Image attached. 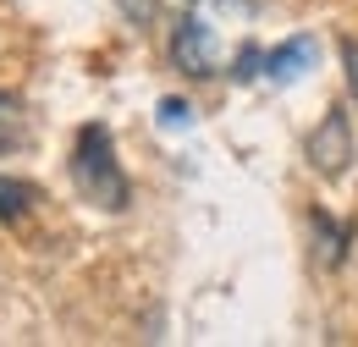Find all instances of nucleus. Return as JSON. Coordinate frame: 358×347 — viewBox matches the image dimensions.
I'll return each mask as SVG.
<instances>
[{
    "label": "nucleus",
    "instance_id": "1a4fd4ad",
    "mask_svg": "<svg viewBox=\"0 0 358 347\" xmlns=\"http://www.w3.org/2000/svg\"><path fill=\"white\" fill-rule=\"evenodd\" d=\"M116 11H122L133 28H155V22H160V0H116Z\"/></svg>",
    "mask_w": 358,
    "mask_h": 347
},
{
    "label": "nucleus",
    "instance_id": "423d86ee",
    "mask_svg": "<svg viewBox=\"0 0 358 347\" xmlns=\"http://www.w3.org/2000/svg\"><path fill=\"white\" fill-rule=\"evenodd\" d=\"M17 143H28V116H22V99L0 88V155H11Z\"/></svg>",
    "mask_w": 358,
    "mask_h": 347
},
{
    "label": "nucleus",
    "instance_id": "f8f14e48",
    "mask_svg": "<svg viewBox=\"0 0 358 347\" xmlns=\"http://www.w3.org/2000/svg\"><path fill=\"white\" fill-rule=\"evenodd\" d=\"M187 6H193V0H187Z\"/></svg>",
    "mask_w": 358,
    "mask_h": 347
},
{
    "label": "nucleus",
    "instance_id": "f03ea898",
    "mask_svg": "<svg viewBox=\"0 0 358 347\" xmlns=\"http://www.w3.org/2000/svg\"><path fill=\"white\" fill-rule=\"evenodd\" d=\"M303 160H309L320 176H342L353 166V127H348V111H342V105H331V111L320 116V127L303 138Z\"/></svg>",
    "mask_w": 358,
    "mask_h": 347
},
{
    "label": "nucleus",
    "instance_id": "9b49d317",
    "mask_svg": "<svg viewBox=\"0 0 358 347\" xmlns=\"http://www.w3.org/2000/svg\"><path fill=\"white\" fill-rule=\"evenodd\" d=\"M342 66H348V94L358 105V39H342Z\"/></svg>",
    "mask_w": 358,
    "mask_h": 347
},
{
    "label": "nucleus",
    "instance_id": "7ed1b4c3",
    "mask_svg": "<svg viewBox=\"0 0 358 347\" xmlns=\"http://www.w3.org/2000/svg\"><path fill=\"white\" fill-rule=\"evenodd\" d=\"M171 61H177V72H187V78H210L215 61H221L215 28L204 17H193V11L177 17V28H171Z\"/></svg>",
    "mask_w": 358,
    "mask_h": 347
},
{
    "label": "nucleus",
    "instance_id": "9d476101",
    "mask_svg": "<svg viewBox=\"0 0 358 347\" xmlns=\"http://www.w3.org/2000/svg\"><path fill=\"white\" fill-rule=\"evenodd\" d=\"M160 127H171V132L193 127V105L187 99H160Z\"/></svg>",
    "mask_w": 358,
    "mask_h": 347
},
{
    "label": "nucleus",
    "instance_id": "6e6552de",
    "mask_svg": "<svg viewBox=\"0 0 358 347\" xmlns=\"http://www.w3.org/2000/svg\"><path fill=\"white\" fill-rule=\"evenodd\" d=\"M231 78H237V83H254V78H265V50H259V44H243V50L231 55Z\"/></svg>",
    "mask_w": 358,
    "mask_h": 347
},
{
    "label": "nucleus",
    "instance_id": "0eeeda50",
    "mask_svg": "<svg viewBox=\"0 0 358 347\" xmlns=\"http://www.w3.org/2000/svg\"><path fill=\"white\" fill-rule=\"evenodd\" d=\"M28 210H34V187L17 182V176H0V220L11 226V220H22Z\"/></svg>",
    "mask_w": 358,
    "mask_h": 347
},
{
    "label": "nucleus",
    "instance_id": "20e7f679",
    "mask_svg": "<svg viewBox=\"0 0 358 347\" xmlns=\"http://www.w3.org/2000/svg\"><path fill=\"white\" fill-rule=\"evenodd\" d=\"M314 55H320V44H314L309 34H298V39H287L281 50L265 55V78L270 83H298V78L314 66Z\"/></svg>",
    "mask_w": 358,
    "mask_h": 347
},
{
    "label": "nucleus",
    "instance_id": "f257e3e1",
    "mask_svg": "<svg viewBox=\"0 0 358 347\" xmlns=\"http://www.w3.org/2000/svg\"><path fill=\"white\" fill-rule=\"evenodd\" d=\"M72 187L89 199L94 210H105V215H122L127 199H133L127 171L116 160V143H110V132L99 127V122L78 127V143H72Z\"/></svg>",
    "mask_w": 358,
    "mask_h": 347
},
{
    "label": "nucleus",
    "instance_id": "39448f33",
    "mask_svg": "<svg viewBox=\"0 0 358 347\" xmlns=\"http://www.w3.org/2000/svg\"><path fill=\"white\" fill-rule=\"evenodd\" d=\"M309 226H314V254H320V264H325V270H336V264L348 260L353 226H348V220H331L325 210H314V215H309Z\"/></svg>",
    "mask_w": 358,
    "mask_h": 347
}]
</instances>
